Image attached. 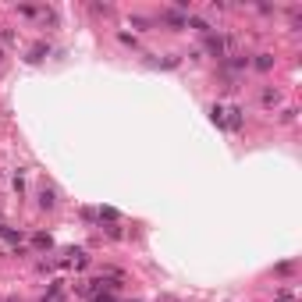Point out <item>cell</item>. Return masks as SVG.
<instances>
[{
    "label": "cell",
    "instance_id": "obj_9",
    "mask_svg": "<svg viewBox=\"0 0 302 302\" xmlns=\"http://www.w3.org/2000/svg\"><path fill=\"white\" fill-rule=\"evenodd\" d=\"M0 238H7V242H22V231H14V228H7V224H0Z\"/></svg>",
    "mask_w": 302,
    "mask_h": 302
},
{
    "label": "cell",
    "instance_id": "obj_4",
    "mask_svg": "<svg viewBox=\"0 0 302 302\" xmlns=\"http://www.w3.org/2000/svg\"><path fill=\"white\" fill-rule=\"evenodd\" d=\"M160 18H164V22H167L171 28H185V14H181V11H164V14H160Z\"/></svg>",
    "mask_w": 302,
    "mask_h": 302
},
{
    "label": "cell",
    "instance_id": "obj_11",
    "mask_svg": "<svg viewBox=\"0 0 302 302\" xmlns=\"http://www.w3.org/2000/svg\"><path fill=\"white\" fill-rule=\"evenodd\" d=\"M32 246H36V249H50L54 242H50V235H36V238H32Z\"/></svg>",
    "mask_w": 302,
    "mask_h": 302
},
{
    "label": "cell",
    "instance_id": "obj_12",
    "mask_svg": "<svg viewBox=\"0 0 302 302\" xmlns=\"http://www.w3.org/2000/svg\"><path fill=\"white\" fill-rule=\"evenodd\" d=\"M292 299H295V295H292V292H288V288H284V292H281V295H277V302H292Z\"/></svg>",
    "mask_w": 302,
    "mask_h": 302
},
{
    "label": "cell",
    "instance_id": "obj_5",
    "mask_svg": "<svg viewBox=\"0 0 302 302\" xmlns=\"http://www.w3.org/2000/svg\"><path fill=\"white\" fill-rule=\"evenodd\" d=\"M185 25H192L195 32H206V36H210V22H206V18H199V14H189Z\"/></svg>",
    "mask_w": 302,
    "mask_h": 302
},
{
    "label": "cell",
    "instance_id": "obj_1",
    "mask_svg": "<svg viewBox=\"0 0 302 302\" xmlns=\"http://www.w3.org/2000/svg\"><path fill=\"white\" fill-rule=\"evenodd\" d=\"M231 47H235L231 36H220V32H210V36H206V54H210V57H228Z\"/></svg>",
    "mask_w": 302,
    "mask_h": 302
},
{
    "label": "cell",
    "instance_id": "obj_8",
    "mask_svg": "<svg viewBox=\"0 0 302 302\" xmlns=\"http://www.w3.org/2000/svg\"><path fill=\"white\" fill-rule=\"evenodd\" d=\"M256 68H260V71H270V68H274V57H270V54H256Z\"/></svg>",
    "mask_w": 302,
    "mask_h": 302
},
{
    "label": "cell",
    "instance_id": "obj_10",
    "mask_svg": "<svg viewBox=\"0 0 302 302\" xmlns=\"http://www.w3.org/2000/svg\"><path fill=\"white\" fill-rule=\"evenodd\" d=\"M43 54H50V47H47V43H36V47H32V57H28V60H43Z\"/></svg>",
    "mask_w": 302,
    "mask_h": 302
},
{
    "label": "cell",
    "instance_id": "obj_3",
    "mask_svg": "<svg viewBox=\"0 0 302 302\" xmlns=\"http://www.w3.org/2000/svg\"><path fill=\"white\" fill-rule=\"evenodd\" d=\"M39 206H43V210H54V206H57V192H54L50 185L39 189Z\"/></svg>",
    "mask_w": 302,
    "mask_h": 302
},
{
    "label": "cell",
    "instance_id": "obj_6",
    "mask_svg": "<svg viewBox=\"0 0 302 302\" xmlns=\"http://www.w3.org/2000/svg\"><path fill=\"white\" fill-rule=\"evenodd\" d=\"M68 263H71V267H79V270H82V267H89V256H85L82 249H79V252H75V249H68Z\"/></svg>",
    "mask_w": 302,
    "mask_h": 302
},
{
    "label": "cell",
    "instance_id": "obj_7",
    "mask_svg": "<svg viewBox=\"0 0 302 302\" xmlns=\"http://www.w3.org/2000/svg\"><path fill=\"white\" fill-rule=\"evenodd\" d=\"M260 100H263V107H277V103H281V93H277V89H263Z\"/></svg>",
    "mask_w": 302,
    "mask_h": 302
},
{
    "label": "cell",
    "instance_id": "obj_2",
    "mask_svg": "<svg viewBox=\"0 0 302 302\" xmlns=\"http://www.w3.org/2000/svg\"><path fill=\"white\" fill-rule=\"evenodd\" d=\"M242 121H246V114H242V107H224V117H220V128L228 132H238Z\"/></svg>",
    "mask_w": 302,
    "mask_h": 302
}]
</instances>
